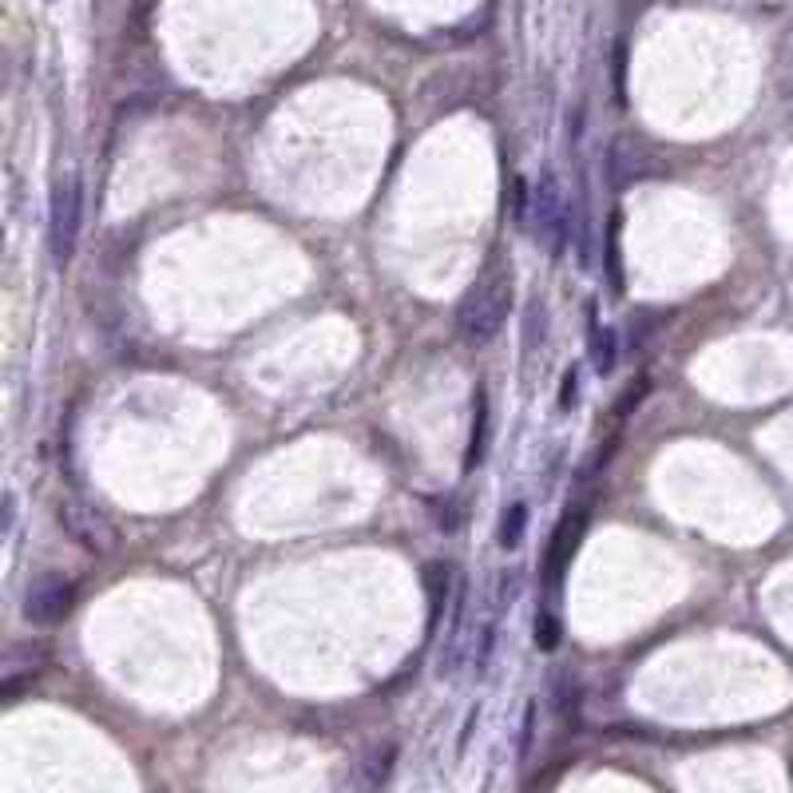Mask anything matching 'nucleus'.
Masks as SVG:
<instances>
[{"label": "nucleus", "instance_id": "obj_7", "mask_svg": "<svg viewBox=\"0 0 793 793\" xmlns=\"http://www.w3.org/2000/svg\"><path fill=\"white\" fill-rule=\"evenodd\" d=\"M587 357H591V369L599 377L615 373V357H619V341H615V330L599 322L595 306H587Z\"/></svg>", "mask_w": 793, "mask_h": 793}, {"label": "nucleus", "instance_id": "obj_2", "mask_svg": "<svg viewBox=\"0 0 793 793\" xmlns=\"http://www.w3.org/2000/svg\"><path fill=\"white\" fill-rule=\"evenodd\" d=\"M528 230H532V238L548 250V258H560V254H564L567 238H571V215H567L564 191H560V183H556L552 171H544L540 183H536V191H532Z\"/></svg>", "mask_w": 793, "mask_h": 793}, {"label": "nucleus", "instance_id": "obj_1", "mask_svg": "<svg viewBox=\"0 0 793 793\" xmlns=\"http://www.w3.org/2000/svg\"><path fill=\"white\" fill-rule=\"evenodd\" d=\"M512 310V270H488L468 286L456 306V330L468 345H488L504 330Z\"/></svg>", "mask_w": 793, "mask_h": 793}, {"label": "nucleus", "instance_id": "obj_10", "mask_svg": "<svg viewBox=\"0 0 793 793\" xmlns=\"http://www.w3.org/2000/svg\"><path fill=\"white\" fill-rule=\"evenodd\" d=\"M64 524H68V532L88 548V552H108V544H112V536L104 532V524L92 516V512H80V508H64Z\"/></svg>", "mask_w": 793, "mask_h": 793}, {"label": "nucleus", "instance_id": "obj_21", "mask_svg": "<svg viewBox=\"0 0 793 793\" xmlns=\"http://www.w3.org/2000/svg\"><path fill=\"white\" fill-rule=\"evenodd\" d=\"M12 524H16V500L12 492H4V532H12Z\"/></svg>", "mask_w": 793, "mask_h": 793}, {"label": "nucleus", "instance_id": "obj_8", "mask_svg": "<svg viewBox=\"0 0 793 793\" xmlns=\"http://www.w3.org/2000/svg\"><path fill=\"white\" fill-rule=\"evenodd\" d=\"M449 591H453V567L449 564H425V599H429V635L437 631L445 607L449 603Z\"/></svg>", "mask_w": 793, "mask_h": 793}, {"label": "nucleus", "instance_id": "obj_5", "mask_svg": "<svg viewBox=\"0 0 793 793\" xmlns=\"http://www.w3.org/2000/svg\"><path fill=\"white\" fill-rule=\"evenodd\" d=\"M583 524H587V516H583V512H567L564 520H560V528L552 532L548 560H544V579H548L552 587L560 583L564 567L571 564V556H575V544H579V532H583Z\"/></svg>", "mask_w": 793, "mask_h": 793}, {"label": "nucleus", "instance_id": "obj_4", "mask_svg": "<svg viewBox=\"0 0 793 793\" xmlns=\"http://www.w3.org/2000/svg\"><path fill=\"white\" fill-rule=\"evenodd\" d=\"M72 607H76V587H72L68 575H56V571L36 575L24 591V619L36 623V627L64 623L72 615Z\"/></svg>", "mask_w": 793, "mask_h": 793}, {"label": "nucleus", "instance_id": "obj_13", "mask_svg": "<svg viewBox=\"0 0 793 793\" xmlns=\"http://www.w3.org/2000/svg\"><path fill=\"white\" fill-rule=\"evenodd\" d=\"M532 635H536V647H540V651H556V643H560V619H556V611L544 607V611L536 615Z\"/></svg>", "mask_w": 793, "mask_h": 793}, {"label": "nucleus", "instance_id": "obj_17", "mask_svg": "<svg viewBox=\"0 0 793 793\" xmlns=\"http://www.w3.org/2000/svg\"><path fill=\"white\" fill-rule=\"evenodd\" d=\"M579 405V369H567L560 377V409H575Z\"/></svg>", "mask_w": 793, "mask_h": 793}, {"label": "nucleus", "instance_id": "obj_18", "mask_svg": "<svg viewBox=\"0 0 793 793\" xmlns=\"http://www.w3.org/2000/svg\"><path fill=\"white\" fill-rule=\"evenodd\" d=\"M437 528H441V532H456V528H460V512H456L453 500H441V504H437Z\"/></svg>", "mask_w": 793, "mask_h": 793}, {"label": "nucleus", "instance_id": "obj_6", "mask_svg": "<svg viewBox=\"0 0 793 793\" xmlns=\"http://www.w3.org/2000/svg\"><path fill=\"white\" fill-rule=\"evenodd\" d=\"M464 611H468V583L456 579L453 607H449V631H445V651H441V679H453L456 667L464 663Z\"/></svg>", "mask_w": 793, "mask_h": 793}, {"label": "nucleus", "instance_id": "obj_14", "mask_svg": "<svg viewBox=\"0 0 793 793\" xmlns=\"http://www.w3.org/2000/svg\"><path fill=\"white\" fill-rule=\"evenodd\" d=\"M544 322H548L544 302H532L528 306V318H524V349H536L544 341Z\"/></svg>", "mask_w": 793, "mask_h": 793}, {"label": "nucleus", "instance_id": "obj_12", "mask_svg": "<svg viewBox=\"0 0 793 793\" xmlns=\"http://www.w3.org/2000/svg\"><path fill=\"white\" fill-rule=\"evenodd\" d=\"M524 532H528V504H524V500H516V504H508V508H504V516H500V532H496V540H500V548H504V552H520Z\"/></svg>", "mask_w": 793, "mask_h": 793}, {"label": "nucleus", "instance_id": "obj_19", "mask_svg": "<svg viewBox=\"0 0 793 793\" xmlns=\"http://www.w3.org/2000/svg\"><path fill=\"white\" fill-rule=\"evenodd\" d=\"M532 734H536V702H528V710H524V730H520V758L532 750Z\"/></svg>", "mask_w": 793, "mask_h": 793}, {"label": "nucleus", "instance_id": "obj_15", "mask_svg": "<svg viewBox=\"0 0 793 793\" xmlns=\"http://www.w3.org/2000/svg\"><path fill=\"white\" fill-rule=\"evenodd\" d=\"M607 266H611V286L619 294L623 290V274H619V215H611V227H607Z\"/></svg>", "mask_w": 793, "mask_h": 793}, {"label": "nucleus", "instance_id": "obj_16", "mask_svg": "<svg viewBox=\"0 0 793 793\" xmlns=\"http://www.w3.org/2000/svg\"><path fill=\"white\" fill-rule=\"evenodd\" d=\"M647 389H651V381H647V377L631 381V385H627V393H623V401L615 405V417L623 421V417H627L631 409H639V405H643V397H647Z\"/></svg>", "mask_w": 793, "mask_h": 793}, {"label": "nucleus", "instance_id": "obj_9", "mask_svg": "<svg viewBox=\"0 0 793 793\" xmlns=\"http://www.w3.org/2000/svg\"><path fill=\"white\" fill-rule=\"evenodd\" d=\"M488 429H492V421H488V393H484V385H480V389H476V397H472V433H468L464 472L480 468V460H484V453H488Z\"/></svg>", "mask_w": 793, "mask_h": 793}, {"label": "nucleus", "instance_id": "obj_11", "mask_svg": "<svg viewBox=\"0 0 793 793\" xmlns=\"http://www.w3.org/2000/svg\"><path fill=\"white\" fill-rule=\"evenodd\" d=\"M552 698H556V714L564 718L571 730H579L583 722V686L575 675H560L556 686H552Z\"/></svg>", "mask_w": 793, "mask_h": 793}, {"label": "nucleus", "instance_id": "obj_3", "mask_svg": "<svg viewBox=\"0 0 793 793\" xmlns=\"http://www.w3.org/2000/svg\"><path fill=\"white\" fill-rule=\"evenodd\" d=\"M80 219H84V187L76 175L60 179L52 191V215H48V242H52V258L64 266L76 254V238H80Z\"/></svg>", "mask_w": 793, "mask_h": 793}, {"label": "nucleus", "instance_id": "obj_20", "mask_svg": "<svg viewBox=\"0 0 793 793\" xmlns=\"http://www.w3.org/2000/svg\"><path fill=\"white\" fill-rule=\"evenodd\" d=\"M476 722H480V706H472V710H468V722H464V730H460V742H456V750H460V754H464V746H468V738H472Z\"/></svg>", "mask_w": 793, "mask_h": 793}]
</instances>
